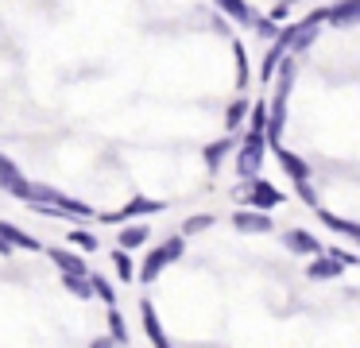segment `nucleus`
Segmentation results:
<instances>
[{"label":"nucleus","mask_w":360,"mask_h":348,"mask_svg":"<svg viewBox=\"0 0 360 348\" xmlns=\"http://www.w3.org/2000/svg\"><path fill=\"white\" fill-rule=\"evenodd\" d=\"M321 20H326V8H314L306 20L290 23L287 31H275V51H279V54H287V51H310L314 39H318Z\"/></svg>","instance_id":"nucleus-1"},{"label":"nucleus","mask_w":360,"mask_h":348,"mask_svg":"<svg viewBox=\"0 0 360 348\" xmlns=\"http://www.w3.org/2000/svg\"><path fill=\"white\" fill-rule=\"evenodd\" d=\"M264 147H267L264 131H248L240 155H236V174H240V178H256L259 167H264Z\"/></svg>","instance_id":"nucleus-2"},{"label":"nucleus","mask_w":360,"mask_h":348,"mask_svg":"<svg viewBox=\"0 0 360 348\" xmlns=\"http://www.w3.org/2000/svg\"><path fill=\"white\" fill-rule=\"evenodd\" d=\"M179 255H182V236H171L163 247H155V252H151L148 259H143L140 278H143V283H155V278H159V271H163L171 259H179Z\"/></svg>","instance_id":"nucleus-3"},{"label":"nucleus","mask_w":360,"mask_h":348,"mask_svg":"<svg viewBox=\"0 0 360 348\" xmlns=\"http://www.w3.org/2000/svg\"><path fill=\"white\" fill-rule=\"evenodd\" d=\"M240 198H244V201H252L256 209H275V205H283V193L275 190L271 182H264V178H244Z\"/></svg>","instance_id":"nucleus-4"},{"label":"nucleus","mask_w":360,"mask_h":348,"mask_svg":"<svg viewBox=\"0 0 360 348\" xmlns=\"http://www.w3.org/2000/svg\"><path fill=\"white\" fill-rule=\"evenodd\" d=\"M159 209H163V201H151V198H132L128 201L124 209H120V213H105L101 221H132V217H143V213H159Z\"/></svg>","instance_id":"nucleus-5"},{"label":"nucleus","mask_w":360,"mask_h":348,"mask_svg":"<svg viewBox=\"0 0 360 348\" xmlns=\"http://www.w3.org/2000/svg\"><path fill=\"white\" fill-rule=\"evenodd\" d=\"M0 186H4L8 193H16V198H24V193H27V186H32V182H27V178L20 174V167H16V162L0 155Z\"/></svg>","instance_id":"nucleus-6"},{"label":"nucleus","mask_w":360,"mask_h":348,"mask_svg":"<svg viewBox=\"0 0 360 348\" xmlns=\"http://www.w3.org/2000/svg\"><path fill=\"white\" fill-rule=\"evenodd\" d=\"M326 20H329V23H337V27L360 23V0H337L333 8H326Z\"/></svg>","instance_id":"nucleus-7"},{"label":"nucleus","mask_w":360,"mask_h":348,"mask_svg":"<svg viewBox=\"0 0 360 348\" xmlns=\"http://www.w3.org/2000/svg\"><path fill=\"white\" fill-rule=\"evenodd\" d=\"M140 314H143V329H148V340H151V344H159V348L171 344V337L163 333V325H159V317H155V306H151L148 298L140 302Z\"/></svg>","instance_id":"nucleus-8"},{"label":"nucleus","mask_w":360,"mask_h":348,"mask_svg":"<svg viewBox=\"0 0 360 348\" xmlns=\"http://www.w3.org/2000/svg\"><path fill=\"white\" fill-rule=\"evenodd\" d=\"M283 240H287L290 252H302V255H318V252H321V240H318V236H310L306 228H290Z\"/></svg>","instance_id":"nucleus-9"},{"label":"nucleus","mask_w":360,"mask_h":348,"mask_svg":"<svg viewBox=\"0 0 360 348\" xmlns=\"http://www.w3.org/2000/svg\"><path fill=\"white\" fill-rule=\"evenodd\" d=\"M0 236L8 240L12 247H24V252H43V244L35 236H27L24 228H16V224H8V221H0Z\"/></svg>","instance_id":"nucleus-10"},{"label":"nucleus","mask_w":360,"mask_h":348,"mask_svg":"<svg viewBox=\"0 0 360 348\" xmlns=\"http://www.w3.org/2000/svg\"><path fill=\"white\" fill-rule=\"evenodd\" d=\"M47 255L66 271V275H89L86 259H82V255H74V252H66V247H47Z\"/></svg>","instance_id":"nucleus-11"},{"label":"nucleus","mask_w":360,"mask_h":348,"mask_svg":"<svg viewBox=\"0 0 360 348\" xmlns=\"http://www.w3.org/2000/svg\"><path fill=\"white\" fill-rule=\"evenodd\" d=\"M233 224H236L240 232H271V228H275L271 217H267L264 209H256V213H236Z\"/></svg>","instance_id":"nucleus-12"},{"label":"nucleus","mask_w":360,"mask_h":348,"mask_svg":"<svg viewBox=\"0 0 360 348\" xmlns=\"http://www.w3.org/2000/svg\"><path fill=\"white\" fill-rule=\"evenodd\" d=\"M275 159H279V167L287 170V174L295 178V182H302V178H310V167H306V162L298 159V155H290V151H287V147H283V143L275 147Z\"/></svg>","instance_id":"nucleus-13"},{"label":"nucleus","mask_w":360,"mask_h":348,"mask_svg":"<svg viewBox=\"0 0 360 348\" xmlns=\"http://www.w3.org/2000/svg\"><path fill=\"white\" fill-rule=\"evenodd\" d=\"M341 271H345V263H337L333 255H321L318 252V255H314V263L306 267V275H310V278H337Z\"/></svg>","instance_id":"nucleus-14"},{"label":"nucleus","mask_w":360,"mask_h":348,"mask_svg":"<svg viewBox=\"0 0 360 348\" xmlns=\"http://www.w3.org/2000/svg\"><path fill=\"white\" fill-rule=\"evenodd\" d=\"M314 213L321 217V224L326 228H333V232H341V236H352V240H360V224L356 221H345V217H333V213H326V209H314Z\"/></svg>","instance_id":"nucleus-15"},{"label":"nucleus","mask_w":360,"mask_h":348,"mask_svg":"<svg viewBox=\"0 0 360 348\" xmlns=\"http://www.w3.org/2000/svg\"><path fill=\"white\" fill-rule=\"evenodd\" d=\"M148 236H151V232L143 228V224H128V228H120V236H117V247H124V252H132V247H143V244H148Z\"/></svg>","instance_id":"nucleus-16"},{"label":"nucleus","mask_w":360,"mask_h":348,"mask_svg":"<svg viewBox=\"0 0 360 348\" xmlns=\"http://www.w3.org/2000/svg\"><path fill=\"white\" fill-rule=\"evenodd\" d=\"M217 8L225 15H233L236 23H244V27H252V20H256V15H252V8L244 4V0H217Z\"/></svg>","instance_id":"nucleus-17"},{"label":"nucleus","mask_w":360,"mask_h":348,"mask_svg":"<svg viewBox=\"0 0 360 348\" xmlns=\"http://www.w3.org/2000/svg\"><path fill=\"white\" fill-rule=\"evenodd\" d=\"M229 151H233V139H217V143H210V147H205V162H210V170H217L221 167V159H225V155Z\"/></svg>","instance_id":"nucleus-18"},{"label":"nucleus","mask_w":360,"mask_h":348,"mask_svg":"<svg viewBox=\"0 0 360 348\" xmlns=\"http://www.w3.org/2000/svg\"><path fill=\"white\" fill-rule=\"evenodd\" d=\"M63 283H66V290H70L74 298H89V294H94L89 275H66V271H63Z\"/></svg>","instance_id":"nucleus-19"},{"label":"nucleus","mask_w":360,"mask_h":348,"mask_svg":"<svg viewBox=\"0 0 360 348\" xmlns=\"http://www.w3.org/2000/svg\"><path fill=\"white\" fill-rule=\"evenodd\" d=\"M89 286H94V294L105 302V306H117V290H112V283H109V278H101V275H89Z\"/></svg>","instance_id":"nucleus-20"},{"label":"nucleus","mask_w":360,"mask_h":348,"mask_svg":"<svg viewBox=\"0 0 360 348\" xmlns=\"http://www.w3.org/2000/svg\"><path fill=\"white\" fill-rule=\"evenodd\" d=\"M109 337L117 344H128V329H124V317H120L117 306H109Z\"/></svg>","instance_id":"nucleus-21"},{"label":"nucleus","mask_w":360,"mask_h":348,"mask_svg":"<svg viewBox=\"0 0 360 348\" xmlns=\"http://www.w3.org/2000/svg\"><path fill=\"white\" fill-rule=\"evenodd\" d=\"M70 244L82 247V252H97V247H101V240H97L94 232H86V228H74L70 232Z\"/></svg>","instance_id":"nucleus-22"},{"label":"nucleus","mask_w":360,"mask_h":348,"mask_svg":"<svg viewBox=\"0 0 360 348\" xmlns=\"http://www.w3.org/2000/svg\"><path fill=\"white\" fill-rule=\"evenodd\" d=\"M112 263H117V275L124 278V283H132V255H128L124 247H117V252H112Z\"/></svg>","instance_id":"nucleus-23"},{"label":"nucleus","mask_w":360,"mask_h":348,"mask_svg":"<svg viewBox=\"0 0 360 348\" xmlns=\"http://www.w3.org/2000/svg\"><path fill=\"white\" fill-rule=\"evenodd\" d=\"M213 224V217H186V221H182V232H190V236H194V232H205Z\"/></svg>","instance_id":"nucleus-24"},{"label":"nucleus","mask_w":360,"mask_h":348,"mask_svg":"<svg viewBox=\"0 0 360 348\" xmlns=\"http://www.w3.org/2000/svg\"><path fill=\"white\" fill-rule=\"evenodd\" d=\"M329 255H333L337 263H349V267H360V255H352L349 247H333V252H329Z\"/></svg>","instance_id":"nucleus-25"},{"label":"nucleus","mask_w":360,"mask_h":348,"mask_svg":"<svg viewBox=\"0 0 360 348\" xmlns=\"http://www.w3.org/2000/svg\"><path fill=\"white\" fill-rule=\"evenodd\" d=\"M252 131H264V124H267V105H256V108H252Z\"/></svg>","instance_id":"nucleus-26"},{"label":"nucleus","mask_w":360,"mask_h":348,"mask_svg":"<svg viewBox=\"0 0 360 348\" xmlns=\"http://www.w3.org/2000/svg\"><path fill=\"white\" fill-rule=\"evenodd\" d=\"M244 112H248V105H244V101H233V105H229V128H233V124H240Z\"/></svg>","instance_id":"nucleus-27"},{"label":"nucleus","mask_w":360,"mask_h":348,"mask_svg":"<svg viewBox=\"0 0 360 348\" xmlns=\"http://www.w3.org/2000/svg\"><path fill=\"white\" fill-rule=\"evenodd\" d=\"M298 193H302V201H306V205H310V209H318V193H314V186L306 182V178H302V182H298Z\"/></svg>","instance_id":"nucleus-28"},{"label":"nucleus","mask_w":360,"mask_h":348,"mask_svg":"<svg viewBox=\"0 0 360 348\" xmlns=\"http://www.w3.org/2000/svg\"><path fill=\"white\" fill-rule=\"evenodd\" d=\"M252 27H256L264 39H275V23L271 20H259V15H256V20H252Z\"/></svg>","instance_id":"nucleus-29"},{"label":"nucleus","mask_w":360,"mask_h":348,"mask_svg":"<svg viewBox=\"0 0 360 348\" xmlns=\"http://www.w3.org/2000/svg\"><path fill=\"white\" fill-rule=\"evenodd\" d=\"M236 77H240V85L248 82V58H244V51L236 46Z\"/></svg>","instance_id":"nucleus-30"},{"label":"nucleus","mask_w":360,"mask_h":348,"mask_svg":"<svg viewBox=\"0 0 360 348\" xmlns=\"http://www.w3.org/2000/svg\"><path fill=\"white\" fill-rule=\"evenodd\" d=\"M287 15H290V4H275L271 8V20H287Z\"/></svg>","instance_id":"nucleus-31"},{"label":"nucleus","mask_w":360,"mask_h":348,"mask_svg":"<svg viewBox=\"0 0 360 348\" xmlns=\"http://www.w3.org/2000/svg\"><path fill=\"white\" fill-rule=\"evenodd\" d=\"M8 252H12V244H8L4 236H0V255H8Z\"/></svg>","instance_id":"nucleus-32"}]
</instances>
